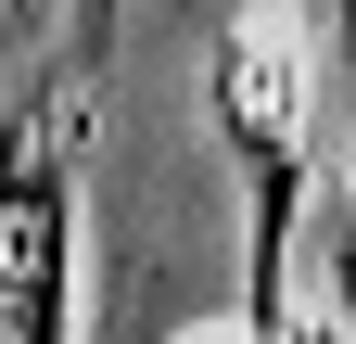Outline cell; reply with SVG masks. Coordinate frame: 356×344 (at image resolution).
<instances>
[{
  "label": "cell",
  "mask_w": 356,
  "mask_h": 344,
  "mask_svg": "<svg viewBox=\"0 0 356 344\" xmlns=\"http://www.w3.org/2000/svg\"><path fill=\"white\" fill-rule=\"evenodd\" d=\"M64 255H76V166L64 115H0V344H64Z\"/></svg>",
  "instance_id": "1"
},
{
  "label": "cell",
  "mask_w": 356,
  "mask_h": 344,
  "mask_svg": "<svg viewBox=\"0 0 356 344\" xmlns=\"http://www.w3.org/2000/svg\"><path fill=\"white\" fill-rule=\"evenodd\" d=\"M293 344H343V331H331V319H305V331H293Z\"/></svg>",
  "instance_id": "2"
},
{
  "label": "cell",
  "mask_w": 356,
  "mask_h": 344,
  "mask_svg": "<svg viewBox=\"0 0 356 344\" xmlns=\"http://www.w3.org/2000/svg\"><path fill=\"white\" fill-rule=\"evenodd\" d=\"M331 13H343V52H356V0H331Z\"/></svg>",
  "instance_id": "3"
},
{
  "label": "cell",
  "mask_w": 356,
  "mask_h": 344,
  "mask_svg": "<svg viewBox=\"0 0 356 344\" xmlns=\"http://www.w3.org/2000/svg\"><path fill=\"white\" fill-rule=\"evenodd\" d=\"M242 344H254V331H242Z\"/></svg>",
  "instance_id": "4"
}]
</instances>
